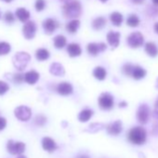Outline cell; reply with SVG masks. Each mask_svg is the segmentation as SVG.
I'll use <instances>...</instances> for the list:
<instances>
[{
	"mask_svg": "<svg viewBox=\"0 0 158 158\" xmlns=\"http://www.w3.org/2000/svg\"><path fill=\"white\" fill-rule=\"evenodd\" d=\"M62 11H63V15L66 18L76 20V18H78L81 15L82 7L80 2L77 1V0H71V1L63 5Z\"/></svg>",
	"mask_w": 158,
	"mask_h": 158,
	"instance_id": "cell-1",
	"label": "cell"
},
{
	"mask_svg": "<svg viewBox=\"0 0 158 158\" xmlns=\"http://www.w3.org/2000/svg\"><path fill=\"white\" fill-rule=\"evenodd\" d=\"M146 130L141 127H132L128 134H127V139L128 140L135 145H142L146 141Z\"/></svg>",
	"mask_w": 158,
	"mask_h": 158,
	"instance_id": "cell-2",
	"label": "cell"
},
{
	"mask_svg": "<svg viewBox=\"0 0 158 158\" xmlns=\"http://www.w3.org/2000/svg\"><path fill=\"white\" fill-rule=\"evenodd\" d=\"M31 60V56L27 52H18L13 57V65L19 71H23L26 68Z\"/></svg>",
	"mask_w": 158,
	"mask_h": 158,
	"instance_id": "cell-3",
	"label": "cell"
},
{
	"mask_svg": "<svg viewBox=\"0 0 158 158\" xmlns=\"http://www.w3.org/2000/svg\"><path fill=\"white\" fill-rule=\"evenodd\" d=\"M99 105L101 107V109L104 110V111H110L111 109L114 108V97L107 92L102 93L101 96L99 97Z\"/></svg>",
	"mask_w": 158,
	"mask_h": 158,
	"instance_id": "cell-4",
	"label": "cell"
},
{
	"mask_svg": "<svg viewBox=\"0 0 158 158\" xmlns=\"http://www.w3.org/2000/svg\"><path fill=\"white\" fill-rule=\"evenodd\" d=\"M150 116H151L150 107L145 103L140 104L137 111V120L139 121V123H140L141 125L147 124V122L150 119Z\"/></svg>",
	"mask_w": 158,
	"mask_h": 158,
	"instance_id": "cell-5",
	"label": "cell"
},
{
	"mask_svg": "<svg viewBox=\"0 0 158 158\" xmlns=\"http://www.w3.org/2000/svg\"><path fill=\"white\" fill-rule=\"evenodd\" d=\"M127 45L132 48H138L141 47L144 43V37L141 33L139 32H134L131 33L128 37L127 38Z\"/></svg>",
	"mask_w": 158,
	"mask_h": 158,
	"instance_id": "cell-6",
	"label": "cell"
},
{
	"mask_svg": "<svg viewBox=\"0 0 158 158\" xmlns=\"http://www.w3.org/2000/svg\"><path fill=\"white\" fill-rule=\"evenodd\" d=\"M7 150L11 154L22 155V153L25 151V144L22 141H13L10 139L7 143Z\"/></svg>",
	"mask_w": 158,
	"mask_h": 158,
	"instance_id": "cell-7",
	"label": "cell"
},
{
	"mask_svg": "<svg viewBox=\"0 0 158 158\" xmlns=\"http://www.w3.org/2000/svg\"><path fill=\"white\" fill-rule=\"evenodd\" d=\"M14 114L20 121H28L32 116V111L29 107L21 105L14 110Z\"/></svg>",
	"mask_w": 158,
	"mask_h": 158,
	"instance_id": "cell-8",
	"label": "cell"
},
{
	"mask_svg": "<svg viewBox=\"0 0 158 158\" xmlns=\"http://www.w3.org/2000/svg\"><path fill=\"white\" fill-rule=\"evenodd\" d=\"M35 33H36V24L32 21L25 23L23 28V36L26 39H33L35 35Z\"/></svg>",
	"mask_w": 158,
	"mask_h": 158,
	"instance_id": "cell-9",
	"label": "cell"
},
{
	"mask_svg": "<svg viewBox=\"0 0 158 158\" xmlns=\"http://www.w3.org/2000/svg\"><path fill=\"white\" fill-rule=\"evenodd\" d=\"M107 46L105 43H89L87 46V50L91 56H97L100 52L105 51Z\"/></svg>",
	"mask_w": 158,
	"mask_h": 158,
	"instance_id": "cell-10",
	"label": "cell"
},
{
	"mask_svg": "<svg viewBox=\"0 0 158 158\" xmlns=\"http://www.w3.org/2000/svg\"><path fill=\"white\" fill-rule=\"evenodd\" d=\"M106 130L108 132V134L112 135V136H117L119 135L122 130H123V126H122V122L120 120L114 121L113 123H110L109 125L106 126Z\"/></svg>",
	"mask_w": 158,
	"mask_h": 158,
	"instance_id": "cell-11",
	"label": "cell"
},
{
	"mask_svg": "<svg viewBox=\"0 0 158 158\" xmlns=\"http://www.w3.org/2000/svg\"><path fill=\"white\" fill-rule=\"evenodd\" d=\"M59 25H60L59 23L56 20L51 19V18L45 20L43 23V28L48 35H51L52 33H54L55 30L59 27Z\"/></svg>",
	"mask_w": 158,
	"mask_h": 158,
	"instance_id": "cell-12",
	"label": "cell"
},
{
	"mask_svg": "<svg viewBox=\"0 0 158 158\" xmlns=\"http://www.w3.org/2000/svg\"><path fill=\"white\" fill-rule=\"evenodd\" d=\"M57 92L60 94V95H62V96H68V95H71L73 91V86L68 83V82H61L60 83L58 86H57Z\"/></svg>",
	"mask_w": 158,
	"mask_h": 158,
	"instance_id": "cell-13",
	"label": "cell"
},
{
	"mask_svg": "<svg viewBox=\"0 0 158 158\" xmlns=\"http://www.w3.org/2000/svg\"><path fill=\"white\" fill-rule=\"evenodd\" d=\"M42 147L45 151L48 152H53L57 149V144L54 141V139H52L51 138L45 137L42 139Z\"/></svg>",
	"mask_w": 158,
	"mask_h": 158,
	"instance_id": "cell-14",
	"label": "cell"
},
{
	"mask_svg": "<svg viewBox=\"0 0 158 158\" xmlns=\"http://www.w3.org/2000/svg\"><path fill=\"white\" fill-rule=\"evenodd\" d=\"M107 41L112 48H117L120 43V33L118 32H109L107 34Z\"/></svg>",
	"mask_w": 158,
	"mask_h": 158,
	"instance_id": "cell-15",
	"label": "cell"
},
{
	"mask_svg": "<svg viewBox=\"0 0 158 158\" xmlns=\"http://www.w3.org/2000/svg\"><path fill=\"white\" fill-rule=\"evenodd\" d=\"M38 79H39V73L35 70L29 71L24 74V81L29 85H35L38 81Z\"/></svg>",
	"mask_w": 158,
	"mask_h": 158,
	"instance_id": "cell-16",
	"label": "cell"
},
{
	"mask_svg": "<svg viewBox=\"0 0 158 158\" xmlns=\"http://www.w3.org/2000/svg\"><path fill=\"white\" fill-rule=\"evenodd\" d=\"M67 52H68V54H69L70 57L73 58V57L80 56L81 53H82V49H81V47L79 46L78 44H76V43H71L67 47Z\"/></svg>",
	"mask_w": 158,
	"mask_h": 158,
	"instance_id": "cell-17",
	"label": "cell"
},
{
	"mask_svg": "<svg viewBox=\"0 0 158 158\" xmlns=\"http://www.w3.org/2000/svg\"><path fill=\"white\" fill-rule=\"evenodd\" d=\"M49 72L51 74L56 75V76H62L65 73V70H64L63 66L59 62H53L50 65Z\"/></svg>",
	"mask_w": 158,
	"mask_h": 158,
	"instance_id": "cell-18",
	"label": "cell"
},
{
	"mask_svg": "<svg viewBox=\"0 0 158 158\" xmlns=\"http://www.w3.org/2000/svg\"><path fill=\"white\" fill-rule=\"evenodd\" d=\"M16 17L21 22L27 23L29 22V19H30V12L24 8H19L16 10Z\"/></svg>",
	"mask_w": 158,
	"mask_h": 158,
	"instance_id": "cell-19",
	"label": "cell"
},
{
	"mask_svg": "<svg viewBox=\"0 0 158 158\" xmlns=\"http://www.w3.org/2000/svg\"><path fill=\"white\" fill-rule=\"evenodd\" d=\"M145 52L150 57H156L158 55V48L153 42H148L145 44Z\"/></svg>",
	"mask_w": 158,
	"mask_h": 158,
	"instance_id": "cell-20",
	"label": "cell"
},
{
	"mask_svg": "<svg viewBox=\"0 0 158 158\" xmlns=\"http://www.w3.org/2000/svg\"><path fill=\"white\" fill-rule=\"evenodd\" d=\"M146 75V71L140 67L139 65H135L134 69H133V73H132V77L135 79V80H139V79L144 78Z\"/></svg>",
	"mask_w": 158,
	"mask_h": 158,
	"instance_id": "cell-21",
	"label": "cell"
},
{
	"mask_svg": "<svg viewBox=\"0 0 158 158\" xmlns=\"http://www.w3.org/2000/svg\"><path fill=\"white\" fill-rule=\"evenodd\" d=\"M93 115V111L90 109H84L82 110L78 114V120L82 122V123H86L88 122Z\"/></svg>",
	"mask_w": 158,
	"mask_h": 158,
	"instance_id": "cell-22",
	"label": "cell"
},
{
	"mask_svg": "<svg viewBox=\"0 0 158 158\" xmlns=\"http://www.w3.org/2000/svg\"><path fill=\"white\" fill-rule=\"evenodd\" d=\"M107 23V21L104 17H97L92 22V28L96 31L102 30Z\"/></svg>",
	"mask_w": 158,
	"mask_h": 158,
	"instance_id": "cell-23",
	"label": "cell"
},
{
	"mask_svg": "<svg viewBox=\"0 0 158 158\" xmlns=\"http://www.w3.org/2000/svg\"><path fill=\"white\" fill-rule=\"evenodd\" d=\"M93 75H94V77L96 79H98V80L102 81V80H104V79L106 78V76H107V72H106V70L103 67L98 66V67H96L94 69Z\"/></svg>",
	"mask_w": 158,
	"mask_h": 158,
	"instance_id": "cell-24",
	"label": "cell"
},
{
	"mask_svg": "<svg viewBox=\"0 0 158 158\" xmlns=\"http://www.w3.org/2000/svg\"><path fill=\"white\" fill-rule=\"evenodd\" d=\"M79 26H80V22L78 20H72L66 24V30L70 34H74L77 32Z\"/></svg>",
	"mask_w": 158,
	"mask_h": 158,
	"instance_id": "cell-25",
	"label": "cell"
},
{
	"mask_svg": "<svg viewBox=\"0 0 158 158\" xmlns=\"http://www.w3.org/2000/svg\"><path fill=\"white\" fill-rule=\"evenodd\" d=\"M53 43H54V47L56 48H63L65 46H66V43H67V40H66V37L60 35H57L54 37L53 39Z\"/></svg>",
	"mask_w": 158,
	"mask_h": 158,
	"instance_id": "cell-26",
	"label": "cell"
},
{
	"mask_svg": "<svg viewBox=\"0 0 158 158\" xmlns=\"http://www.w3.org/2000/svg\"><path fill=\"white\" fill-rule=\"evenodd\" d=\"M110 20L114 26H120L123 23V15L117 11H114L110 15Z\"/></svg>",
	"mask_w": 158,
	"mask_h": 158,
	"instance_id": "cell-27",
	"label": "cell"
},
{
	"mask_svg": "<svg viewBox=\"0 0 158 158\" xmlns=\"http://www.w3.org/2000/svg\"><path fill=\"white\" fill-rule=\"evenodd\" d=\"M105 127L104 124L102 123H93V124H90L87 129H85L84 131L86 132H89V133H96V132H99L101 130H102Z\"/></svg>",
	"mask_w": 158,
	"mask_h": 158,
	"instance_id": "cell-28",
	"label": "cell"
},
{
	"mask_svg": "<svg viewBox=\"0 0 158 158\" xmlns=\"http://www.w3.org/2000/svg\"><path fill=\"white\" fill-rule=\"evenodd\" d=\"M49 52L48 49L46 48H38L35 52V57L38 60L40 61H44L46 60H48L49 58Z\"/></svg>",
	"mask_w": 158,
	"mask_h": 158,
	"instance_id": "cell-29",
	"label": "cell"
},
{
	"mask_svg": "<svg viewBox=\"0 0 158 158\" xmlns=\"http://www.w3.org/2000/svg\"><path fill=\"white\" fill-rule=\"evenodd\" d=\"M127 24L130 27H137L139 24V19L136 14H130L127 17Z\"/></svg>",
	"mask_w": 158,
	"mask_h": 158,
	"instance_id": "cell-30",
	"label": "cell"
},
{
	"mask_svg": "<svg viewBox=\"0 0 158 158\" xmlns=\"http://www.w3.org/2000/svg\"><path fill=\"white\" fill-rule=\"evenodd\" d=\"M11 47L7 42H0V56L7 55L10 52Z\"/></svg>",
	"mask_w": 158,
	"mask_h": 158,
	"instance_id": "cell-31",
	"label": "cell"
},
{
	"mask_svg": "<svg viewBox=\"0 0 158 158\" xmlns=\"http://www.w3.org/2000/svg\"><path fill=\"white\" fill-rule=\"evenodd\" d=\"M134 66L133 64L131 63H126L123 68H122V72L125 75L127 76H131L132 75V73H133V69H134Z\"/></svg>",
	"mask_w": 158,
	"mask_h": 158,
	"instance_id": "cell-32",
	"label": "cell"
},
{
	"mask_svg": "<svg viewBox=\"0 0 158 158\" xmlns=\"http://www.w3.org/2000/svg\"><path fill=\"white\" fill-rule=\"evenodd\" d=\"M10 89V86L5 81H0V96L4 95Z\"/></svg>",
	"mask_w": 158,
	"mask_h": 158,
	"instance_id": "cell-33",
	"label": "cell"
},
{
	"mask_svg": "<svg viewBox=\"0 0 158 158\" xmlns=\"http://www.w3.org/2000/svg\"><path fill=\"white\" fill-rule=\"evenodd\" d=\"M46 7V2L45 0H36L35 4V8L37 11H42Z\"/></svg>",
	"mask_w": 158,
	"mask_h": 158,
	"instance_id": "cell-34",
	"label": "cell"
},
{
	"mask_svg": "<svg viewBox=\"0 0 158 158\" xmlns=\"http://www.w3.org/2000/svg\"><path fill=\"white\" fill-rule=\"evenodd\" d=\"M4 20L9 23H11L14 22V15L10 12V11H7L4 15Z\"/></svg>",
	"mask_w": 158,
	"mask_h": 158,
	"instance_id": "cell-35",
	"label": "cell"
},
{
	"mask_svg": "<svg viewBox=\"0 0 158 158\" xmlns=\"http://www.w3.org/2000/svg\"><path fill=\"white\" fill-rule=\"evenodd\" d=\"M46 122H47V118L45 116H43V115H38L35 118V124L40 126V127L44 126Z\"/></svg>",
	"mask_w": 158,
	"mask_h": 158,
	"instance_id": "cell-36",
	"label": "cell"
},
{
	"mask_svg": "<svg viewBox=\"0 0 158 158\" xmlns=\"http://www.w3.org/2000/svg\"><path fill=\"white\" fill-rule=\"evenodd\" d=\"M152 115L154 117L155 120H158V97L154 102V109H153V113H152Z\"/></svg>",
	"mask_w": 158,
	"mask_h": 158,
	"instance_id": "cell-37",
	"label": "cell"
},
{
	"mask_svg": "<svg viewBox=\"0 0 158 158\" xmlns=\"http://www.w3.org/2000/svg\"><path fill=\"white\" fill-rule=\"evenodd\" d=\"M24 80V75L21 74V73H16L14 74V81L18 84L22 83Z\"/></svg>",
	"mask_w": 158,
	"mask_h": 158,
	"instance_id": "cell-38",
	"label": "cell"
},
{
	"mask_svg": "<svg viewBox=\"0 0 158 158\" xmlns=\"http://www.w3.org/2000/svg\"><path fill=\"white\" fill-rule=\"evenodd\" d=\"M7 126V120L4 117H0V131L3 130Z\"/></svg>",
	"mask_w": 158,
	"mask_h": 158,
	"instance_id": "cell-39",
	"label": "cell"
},
{
	"mask_svg": "<svg viewBox=\"0 0 158 158\" xmlns=\"http://www.w3.org/2000/svg\"><path fill=\"white\" fill-rule=\"evenodd\" d=\"M152 133L154 135H158V122L152 126Z\"/></svg>",
	"mask_w": 158,
	"mask_h": 158,
	"instance_id": "cell-40",
	"label": "cell"
},
{
	"mask_svg": "<svg viewBox=\"0 0 158 158\" xmlns=\"http://www.w3.org/2000/svg\"><path fill=\"white\" fill-rule=\"evenodd\" d=\"M131 1H132L134 4H136V5H141V4L144 3L145 0H131Z\"/></svg>",
	"mask_w": 158,
	"mask_h": 158,
	"instance_id": "cell-41",
	"label": "cell"
},
{
	"mask_svg": "<svg viewBox=\"0 0 158 158\" xmlns=\"http://www.w3.org/2000/svg\"><path fill=\"white\" fill-rule=\"evenodd\" d=\"M127 103L126 102H119V107H120V108H125V107H127Z\"/></svg>",
	"mask_w": 158,
	"mask_h": 158,
	"instance_id": "cell-42",
	"label": "cell"
},
{
	"mask_svg": "<svg viewBox=\"0 0 158 158\" xmlns=\"http://www.w3.org/2000/svg\"><path fill=\"white\" fill-rule=\"evenodd\" d=\"M76 158H90V157L87 154H79L76 156Z\"/></svg>",
	"mask_w": 158,
	"mask_h": 158,
	"instance_id": "cell-43",
	"label": "cell"
},
{
	"mask_svg": "<svg viewBox=\"0 0 158 158\" xmlns=\"http://www.w3.org/2000/svg\"><path fill=\"white\" fill-rule=\"evenodd\" d=\"M154 32L158 35V23H156L154 24Z\"/></svg>",
	"mask_w": 158,
	"mask_h": 158,
	"instance_id": "cell-44",
	"label": "cell"
},
{
	"mask_svg": "<svg viewBox=\"0 0 158 158\" xmlns=\"http://www.w3.org/2000/svg\"><path fill=\"white\" fill-rule=\"evenodd\" d=\"M152 2L153 3V5L158 6V0H152Z\"/></svg>",
	"mask_w": 158,
	"mask_h": 158,
	"instance_id": "cell-45",
	"label": "cell"
},
{
	"mask_svg": "<svg viewBox=\"0 0 158 158\" xmlns=\"http://www.w3.org/2000/svg\"><path fill=\"white\" fill-rule=\"evenodd\" d=\"M139 157H140V158H145V156H144V154H143L142 152H139Z\"/></svg>",
	"mask_w": 158,
	"mask_h": 158,
	"instance_id": "cell-46",
	"label": "cell"
},
{
	"mask_svg": "<svg viewBox=\"0 0 158 158\" xmlns=\"http://www.w3.org/2000/svg\"><path fill=\"white\" fill-rule=\"evenodd\" d=\"M60 1H61V2H63V3L65 4V3H67V2L71 1V0H60Z\"/></svg>",
	"mask_w": 158,
	"mask_h": 158,
	"instance_id": "cell-47",
	"label": "cell"
},
{
	"mask_svg": "<svg viewBox=\"0 0 158 158\" xmlns=\"http://www.w3.org/2000/svg\"><path fill=\"white\" fill-rule=\"evenodd\" d=\"M17 158H27L26 156H24V155H19Z\"/></svg>",
	"mask_w": 158,
	"mask_h": 158,
	"instance_id": "cell-48",
	"label": "cell"
},
{
	"mask_svg": "<svg viewBox=\"0 0 158 158\" xmlns=\"http://www.w3.org/2000/svg\"><path fill=\"white\" fill-rule=\"evenodd\" d=\"M155 87H156V89H158V78L156 79V85H155Z\"/></svg>",
	"mask_w": 158,
	"mask_h": 158,
	"instance_id": "cell-49",
	"label": "cell"
},
{
	"mask_svg": "<svg viewBox=\"0 0 158 158\" xmlns=\"http://www.w3.org/2000/svg\"><path fill=\"white\" fill-rule=\"evenodd\" d=\"M3 1H5V2H8V3H10V2H11L12 0H3Z\"/></svg>",
	"mask_w": 158,
	"mask_h": 158,
	"instance_id": "cell-50",
	"label": "cell"
},
{
	"mask_svg": "<svg viewBox=\"0 0 158 158\" xmlns=\"http://www.w3.org/2000/svg\"><path fill=\"white\" fill-rule=\"evenodd\" d=\"M100 1H102V3H105V2H107V1H108V0H100Z\"/></svg>",
	"mask_w": 158,
	"mask_h": 158,
	"instance_id": "cell-51",
	"label": "cell"
},
{
	"mask_svg": "<svg viewBox=\"0 0 158 158\" xmlns=\"http://www.w3.org/2000/svg\"><path fill=\"white\" fill-rule=\"evenodd\" d=\"M0 15H1V14H0Z\"/></svg>",
	"mask_w": 158,
	"mask_h": 158,
	"instance_id": "cell-52",
	"label": "cell"
}]
</instances>
